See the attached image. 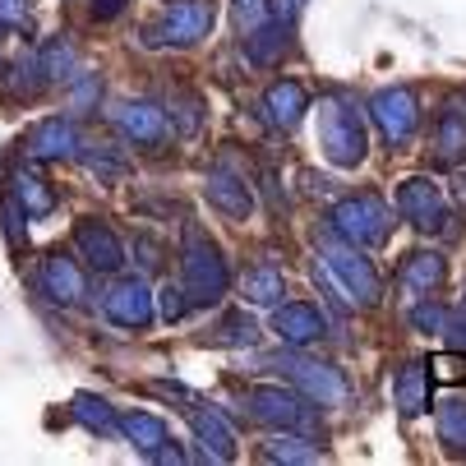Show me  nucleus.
Segmentation results:
<instances>
[{
  "instance_id": "f257e3e1",
  "label": "nucleus",
  "mask_w": 466,
  "mask_h": 466,
  "mask_svg": "<svg viewBox=\"0 0 466 466\" xmlns=\"http://www.w3.org/2000/svg\"><path fill=\"white\" fill-rule=\"evenodd\" d=\"M319 153L342 171H356L365 162L370 129H365V106L351 93H323L319 97Z\"/></svg>"
},
{
  "instance_id": "f03ea898",
  "label": "nucleus",
  "mask_w": 466,
  "mask_h": 466,
  "mask_svg": "<svg viewBox=\"0 0 466 466\" xmlns=\"http://www.w3.org/2000/svg\"><path fill=\"white\" fill-rule=\"evenodd\" d=\"M180 287H185L189 305H218L231 287L218 240L198 222H185V236H180Z\"/></svg>"
},
{
  "instance_id": "7ed1b4c3",
  "label": "nucleus",
  "mask_w": 466,
  "mask_h": 466,
  "mask_svg": "<svg viewBox=\"0 0 466 466\" xmlns=\"http://www.w3.org/2000/svg\"><path fill=\"white\" fill-rule=\"evenodd\" d=\"M328 227H332V236H342L347 245L379 249V245H388V236H392V208L383 204L374 189H360V194H347V198H338V204H332Z\"/></svg>"
},
{
  "instance_id": "20e7f679",
  "label": "nucleus",
  "mask_w": 466,
  "mask_h": 466,
  "mask_svg": "<svg viewBox=\"0 0 466 466\" xmlns=\"http://www.w3.org/2000/svg\"><path fill=\"white\" fill-rule=\"evenodd\" d=\"M397 218L411 222L420 236H452V222H457L448 194L434 176H407L397 185Z\"/></svg>"
},
{
  "instance_id": "39448f33",
  "label": "nucleus",
  "mask_w": 466,
  "mask_h": 466,
  "mask_svg": "<svg viewBox=\"0 0 466 466\" xmlns=\"http://www.w3.org/2000/svg\"><path fill=\"white\" fill-rule=\"evenodd\" d=\"M249 416L268 430H291V434H314L319 430V407L305 392L282 388V383H258L249 388Z\"/></svg>"
},
{
  "instance_id": "423d86ee",
  "label": "nucleus",
  "mask_w": 466,
  "mask_h": 466,
  "mask_svg": "<svg viewBox=\"0 0 466 466\" xmlns=\"http://www.w3.org/2000/svg\"><path fill=\"white\" fill-rule=\"evenodd\" d=\"M319 258L328 263V273L347 287V296L356 305H374L383 296V282H379V268L365 258L360 245H347L342 236H323L319 240Z\"/></svg>"
},
{
  "instance_id": "0eeeda50",
  "label": "nucleus",
  "mask_w": 466,
  "mask_h": 466,
  "mask_svg": "<svg viewBox=\"0 0 466 466\" xmlns=\"http://www.w3.org/2000/svg\"><path fill=\"white\" fill-rule=\"evenodd\" d=\"M268 365H273V370H282V374H287V383H291L296 392H305L314 407H342V402H347V379H342V370H338V365H328V360H309V356H300L296 347H291V351H282V356H273Z\"/></svg>"
},
{
  "instance_id": "6e6552de",
  "label": "nucleus",
  "mask_w": 466,
  "mask_h": 466,
  "mask_svg": "<svg viewBox=\"0 0 466 466\" xmlns=\"http://www.w3.org/2000/svg\"><path fill=\"white\" fill-rule=\"evenodd\" d=\"M370 120L379 125V135L388 148H407L420 129V97L416 88L407 84H392V88H379L370 97Z\"/></svg>"
},
{
  "instance_id": "1a4fd4ad",
  "label": "nucleus",
  "mask_w": 466,
  "mask_h": 466,
  "mask_svg": "<svg viewBox=\"0 0 466 466\" xmlns=\"http://www.w3.org/2000/svg\"><path fill=\"white\" fill-rule=\"evenodd\" d=\"M213 24H218V0H171L157 28H148V42L153 46H194L213 33Z\"/></svg>"
},
{
  "instance_id": "9d476101",
  "label": "nucleus",
  "mask_w": 466,
  "mask_h": 466,
  "mask_svg": "<svg viewBox=\"0 0 466 466\" xmlns=\"http://www.w3.org/2000/svg\"><path fill=\"white\" fill-rule=\"evenodd\" d=\"M204 198L231 222H245L254 213V189H249V176L240 167H231V153H222L208 176H204Z\"/></svg>"
},
{
  "instance_id": "9b49d317",
  "label": "nucleus",
  "mask_w": 466,
  "mask_h": 466,
  "mask_svg": "<svg viewBox=\"0 0 466 466\" xmlns=\"http://www.w3.org/2000/svg\"><path fill=\"white\" fill-rule=\"evenodd\" d=\"M116 129H120V139L125 144H135V148H162L167 135H171V120L157 102H120L116 106Z\"/></svg>"
},
{
  "instance_id": "f8f14e48",
  "label": "nucleus",
  "mask_w": 466,
  "mask_h": 466,
  "mask_svg": "<svg viewBox=\"0 0 466 466\" xmlns=\"http://www.w3.org/2000/svg\"><path fill=\"white\" fill-rule=\"evenodd\" d=\"M79 144H84V139H79V129H75L70 116H46V120H37V125L28 129L24 153H28L33 162H75Z\"/></svg>"
},
{
  "instance_id": "ddd939ff",
  "label": "nucleus",
  "mask_w": 466,
  "mask_h": 466,
  "mask_svg": "<svg viewBox=\"0 0 466 466\" xmlns=\"http://www.w3.org/2000/svg\"><path fill=\"white\" fill-rule=\"evenodd\" d=\"M102 309L116 328H148L153 323V291L144 278H116L102 296Z\"/></svg>"
},
{
  "instance_id": "4468645a",
  "label": "nucleus",
  "mask_w": 466,
  "mask_h": 466,
  "mask_svg": "<svg viewBox=\"0 0 466 466\" xmlns=\"http://www.w3.org/2000/svg\"><path fill=\"white\" fill-rule=\"evenodd\" d=\"M37 291L51 300V305H79L84 296H88V278H84V268L70 258V254H60V249H51L46 258H42V268H37Z\"/></svg>"
},
{
  "instance_id": "2eb2a0df",
  "label": "nucleus",
  "mask_w": 466,
  "mask_h": 466,
  "mask_svg": "<svg viewBox=\"0 0 466 466\" xmlns=\"http://www.w3.org/2000/svg\"><path fill=\"white\" fill-rule=\"evenodd\" d=\"M273 332L282 338V347L305 351L319 338H328V314L319 305H309V300H287V305L273 309Z\"/></svg>"
},
{
  "instance_id": "dca6fc26",
  "label": "nucleus",
  "mask_w": 466,
  "mask_h": 466,
  "mask_svg": "<svg viewBox=\"0 0 466 466\" xmlns=\"http://www.w3.org/2000/svg\"><path fill=\"white\" fill-rule=\"evenodd\" d=\"M75 249L88 258L93 273H120V268H125V245H120V236H116L106 222H97V218H84V222L75 227Z\"/></svg>"
},
{
  "instance_id": "f3484780",
  "label": "nucleus",
  "mask_w": 466,
  "mask_h": 466,
  "mask_svg": "<svg viewBox=\"0 0 466 466\" xmlns=\"http://www.w3.org/2000/svg\"><path fill=\"white\" fill-rule=\"evenodd\" d=\"M258 111H263V120H268L273 129H296L305 120V111H309V93H305L300 79H278V84L263 88Z\"/></svg>"
},
{
  "instance_id": "a211bd4d",
  "label": "nucleus",
  "mask_w": 466,
  "mask_h": 466,
  "mask_svg": "<svg viewBox=\"0 0 466 466\" xmlns=\"http://www.w3.org/2000/svg\"><path fill=\"white\" fill-rule=\"evenodd\" d=\"M443 278H448V258H443L439 249H416V254L402 258L397 287H402V291L416 300V296H434V291L443 287Z\"/></svg>"
},
{
  "instance_id": "6ab92c4d",
  "label": "nucleus",
  "mask_w": 466,
  "mask_h": 466,
  "mask_svg": "<svg viewBox=\"0 0 466 466\" xmlns=\"http://www.w3.org/2000/svg\"><path fill=\"white\" fill-rule=\"evenodd\" d=\"M392 402L407 420L430 411V360H407L402 370L392 374Z\"/></svg>"
},
{
  "instance_id": "aec40b11",
  "label": "nucleus",
  "mask_w": 466,
  "mask_h": 466,
  "mask_svg": "<svg viewBox=\"0 0 466 466\" xmlns=\"http://www.w3.org/2000/svg\"><path fill=\"white\" fill-rule=\"evenodd\" d=\"M37 70H42V84H70L79 75V46L70 33H51L42 46H37Z\"/></svg>"
},
{
  "instance_id": "412c9836",
  "label": "nucleus",
  "mask_w": 466,
  "mask_h": 466,
  "mask_svg": "<svg viewBox=\"0 0 466 466\" xmlns=\"http://www.w3.org/2000/svg\"><path fill=\"white\" fill-rule=\"evenodd\" d=\"M434 157L443 167L466 162V106L461 102H448L434 120Z\"/></svg>"
},
{
  "instance_id": "4be33fe9",
  "label": "nucleus",
  "mask_w": 466,
  "mask_h": 466,
  "mask_svg": "<svg viewBox=\"0 0 466 466\" xmlns=\"http://www.w3.org/2000/svg\"><path fill=\"white\" fill-rule=\"evenodd\" d=\"M189 430H194V439L204 443V452L213 461H231L236 457V434L213 407H189Z\"/></svg>"
},
{
  "instance_id": "5701e85b",
  "label": "nucleus",
  "mask_w": 466,
  "mask_h": 466,
  "mask_svg": "<svg viewBox=\"0 0 466 466\" xmlns=\"http://www.w3.org/2000/svg\"><path fill=\"white\" fill-rule=\"evenodd\" d=\"M287 46H291V19H273V15H268L258 28L245 33V56H249V65H278Z\"/></svg>"
},
{
  "instance_id": "b1692460",
  "label": "nucleus",
  "mask_w": 466,
  "mask_h": 466,
  "mask_svg": "<svg viewBox=\"0 0 466 466\" xmlns=\"http://www.w3.org/2000/svg\"><path fill=\"white\" fill-rule=\"evenodd\" d=\"M204 116H208V102L204 93H194V88H171L167 97V120L180 139H194L198 129H204Z\"/></svg>"
},
{
  "instance_id": "393cba45",
  "label": "nucleus",
  "mask_w": 466,
  "mask_h": 466,
  "mask_svg": "<svg viewBox=\"0 0 466 466\" xmlns=\"http://www.w3.org/2000/svg\"><path fill=\"white\" fill-rule=\"evenodd\" d=\"M240 296L249 305H282L287 296V273L278 268V263H254V268L240 278Z\"/></svg>"
},
{
  "instance_id": "a878e982",
  "label": "nucleus",
  "mask_w": 466,
  "mask_h": 466,
  "mask_svg": "<svg viewBox=\"0 0 466 466\" xmlns=\"http://www.w3.org/2000/svg\"><path fill=\"white\" fill-rule=\"evenodd\" d=\"M15 204L24 208V218L42 222V218L56 213V189H51L37 171H19V176H15Z\"/></svg>"
},
{
  "instance_id": "bb28decb",
  "label": "nucleus",
  "mask_w": 466,
  "mask_h": 466,
  "mask_svg": "<svg viewBox=\"0 0 466 466\" xmlns=\"http://www.w3.org/2000/svg\"><path fill=\"white\" fill-rule=\"evenodd\" d=\"M116 430L135 443L139 452H148V457L167 443V425H162L153 411H125V416H116Z\"/></svg>"
},
{
  "instance_id": "cd10ccee",
  "label": "nucleus",
  "mask_w": 466,
  "mask_h": 466,
  "mask_svg": "<svg viewBox=\"0 0 466 466\" xmlns=\"http://www.w3.org/2000/svg\"><path fill=\"white\" fill-rule=\"evenodd\" d=\"M319 443H309L305 434H291V430H278L268 443H263V461H287V466H309L319 461Z\"/></svg>"
},
{
  "instance_id": "c85d7f7f",
  "label": "nucleus",
  "mask_w": 466,
  "mask_h": 466,
  "mask_svg": "<svg viewBox=\"0 0 466 466\" xmlns=\"http://www.w3.org/2000/svg\"><path fill=\"white\" fill-rule=\"evenodd\" d=\"M75 420L88 430V434H97V439H106V434H116V411H111V402L106 397H97V392H75Z\"/></svg>"
},
{
  "instance_id": "c756f323",
  "label": "nucleus",
  "mask_w": 466,
  "mask_h": 466,
  "mask_svg": "<svg viewBox=\"0 0 466 466\" xmlns=\"http://www.w3.org/2000/svg\"><path fill=\"white\" fill-rule=\"evenodd\" d=\"M439 439L452 452H466V402L461 397H448V402L439 407Z\"/></svg>"
},
{
  "instance_id": "7c9ffc66",
  "label": "nucleus",
  "mask_w": 466,
  "mask_h": 466,
  "mask_svg": "<svg viewBox=\"0 0 466 466\" xmlns=\"http://www.w3.org/2000/svg\"><path fill=\"white\" fill-rule=\"evenodd\" d=\"M75 162H84V167H88V171H97L102 180H116V176H125V153H120V148H111V144H97V153H93L88 144H79Z\"/></svg>"
},
{
  "instance_id": "2f4dec72",
  "label": "nucleus",
  "mask_w": 466,
  "mask_h": 466,
  "mask_svg": "<svg viewBox=\"0 0 466 466\" xmlns=\"http://www.w3.org/2000/svg\"><path fill=\"white\" fill-rule=\"evenodd\" d=\"M218 342H222V347H254V342H258V323H254L245 309H236V314L222 319Z\"/></svg>"
},
{
  "instance_id": "473e14b6",
  "label": "nucleus",
  "mask_w": 466,
  "mask_h": 466,
  "mask_svg": "<svg viewBox=\"0 0 466 466\" xmlns=\"http://www.w3.org/2000/svg\"><path fill=\"white\" fill-rule=\"evenodd\" d=\"M411 328L416 332H425V338H430V332H443V319H448V309L434 300V296H416V305H411Z\"/></svg>"
},
{
  "instance_id": "72a5a7b5",
  "label": "nucleus",
  "mask_w": 466,
  "mask_h": 466,
  "mask_svg": "<svg viewBox=\"0 0 466 466\" xmlns=\"http://www.w3.org/2000/svg\"><path fill=\"white\" fill-rule=\"evenodd\" d=\"M314 282H319V291L328 296V305H338V309H356V300L347 296V287H342L338 278L328 273V263H323V258H314Z\"/></svg>"
},
{
  "instance_id": "f704fd0d",
  "label": "nucleus",
  "mask_w": 466,
  "mask_h": 466,
  "mask_svg": "<svg viewBox=\"0 0 466 466\" xmlns=\"http://www.w3.org/2000/svg\"><path fill=\"white\" fill-rule=\"evenodd\" d=\"M65 88H70V102H75V111H88V106L102 97V79H97V75H84V70H79L70 84H65Z\"/></svg>"
},
{
  "instance_id": "c9c22d12",
  "label": "nucleus",
  "mask_w": 466,
  "mask_h": 466,
  "mask_svg": "<svg viewBox=\"0 0 466 466\" xmlns=\"http://www.w3.org/2000/svg\"><path fill=\"white\" fill-rule=\"evenodd\" d=\"M15 75H19V79H10V88H15V97H33V93L42 88V70H37V56H28V60H19V65H15Z\"/></svg>"
},
{
  "instance_id": "e433bc0d",
  "label": "nucleus",
  "mask_w": 466,
  "mask_h": 466,
  "mask_svg": "<svg viewBox=\"0 0 466 466\" xmlns=\"http://www.w3.org/2000/svg\"><path fill=\"white\" fill-rule=\"evenodd\" d=\"M157 309H162V319L167 323H176V319H185V309H189V300H185V287H162L157 291Z\"/></svg>"
},
{
  "instance_id": "4c0bfd02",
  "label": "nucleus",
  "mask_w": 466,
  "mask_h": 466,
  "mask_svg": "<svg viewBox=\"0 0 466 466\" xmlns=\"http://www.w3.org/2000/svg\"><path fill=\"white\" fill-rule=\"evenodd\" d=\"M236 5V19H240V33L258 28L263 19H268V0H231Z\"/></svg>"
},
{
  "instance_id": "58836bf2",
  "label": "nucleus",
  "mask_w": 466,
  "mask_h": 466,
  "mask_svg": "<svg viewBox=\"0 0 466 466\" xmlns=\"http://www.w3.org/2000/svg\"><path fill=\"white\" fill-rule=\"evenodd\" d=\"M430 370L443 379V383H457L461 374H466V351H448V356H434L430 360Z\"/></svg>"
},
{
  "instance_id": "ea45409f",
  "label": "nucleus",
  "mask_w": 466,
  "mask_h": 466,
  "mask_svg": "<svg viewBox=\"0 0 466 466\" xmlns=\"http://www.w3.org/2000/svg\"><path fill=\"white\" fill-rule=\"evenodd\" d=\"M443 338H448L452 351H466V305L448 309V319H443Z\"/></svg>"
},
{
  "instance_id": "a19ab883",
  "label": "nucleus",
  "mask_w": 466,
  "mask_h": 466,
  "mask_svg": "<svg viewBox=\"0 0 466 466\" xmlns=\"http://www.w3.org/2000/svg\"><path fill=\"white\" fill-rule=\"evenodd\" d=\"M28 24V0H0V28H24Z\"/></svg>"
},
{
  "instance_id": "79ce46f5",
  "label": "nucleus",
  "mask_w": 466,
  "mask_h": 466,
  "mask_svg": "<svg viewBox=\"0 0 466 466\" xmlns=\"http://www.w3.org/2000/svg\"><path fill=\"white\" fill-rule=\"evenodd\" d=\"M19 218H24V208L15 204V198H5V231H10V245H24V240H28L24 227H19Z\"/></svg>"
},
{
  "instance_id": "37998d69",
  "label": "nucleus",
  "mask_w": 466,
  "mask_h": 466,
  "mask_svg": "<svg viewBox=\"0 0 466 466\" xmlns=\"http://www.w3.org/2000/svg\"><path fill=\"white\" fill-rule=\"evenodd\" d=\"M125 5H129V0H93V19L97 24H111V19L125 15Z\"/></svg>"
},
{
  "instance_id": "c03bdc74",
  "label": "nucleus",
  "mask_w": 466,
  "mask_h": 466,
  "mask_svg": "<svg viewBox=\"0 0 466 466\" xmlns=\"http://www.w3.org/2000/svg\"><path fill=\"white\" fill-rule=\"evenodd\" d=\"M296 5H300V0H296Z\"/></svg>"
},
{
  "instance_id": "a18cd8bd",
  "label": "nucleus",
  "mask_w": 466,
  "mask_h": 466,
  "mask_svg": "<svg viewBox=\"0 0 466 466\" xmlns=\"http://www.w3.org/2000/svg\"><path fill=\"white\" fill-rule=\"evenodd\" d=\"M461 305H466V300H461Z\"/></svg>"
}]
</instances>
